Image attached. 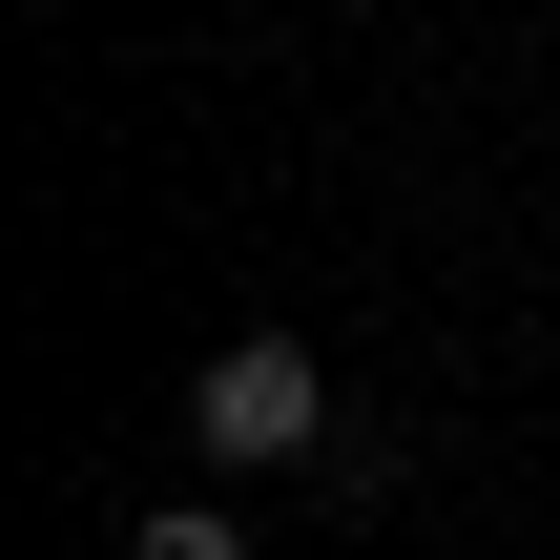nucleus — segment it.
Here are the masks:
<instances>
[{"label": "nucleus", "instance_id": "1", "mask_svg": "<svg viewBox=\"0 0 560 560\" xmlns=\"http://www.w3.org/2000/svg\"><path fill=\"white\" fill-rule=\"evenodd\" d=\"M187 457H208V478H291V457H332V374H312V332H229V353L187 374Z\"/></svg>", "mask_w": 560, "mask_h": 560}, {"label": "nucleus", "instance_id": "2", "mask_svg": "<svg viewBox=\"0 0 560 560\" xmlns=\"http://www.w3.org/2000/svg\"><path fill=\"white\" fill-rule=\"evenodd\" d=\"M125 560H249V520H229V499H145V520H125Z\"/></svg>", "mask_w": 560, "mask_h": 560}]
</instances>
